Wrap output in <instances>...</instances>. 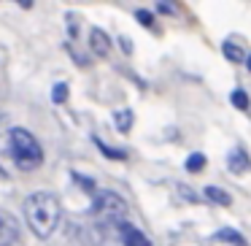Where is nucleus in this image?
<instances>
[{"label":"nucleus","instance_id":"obj_1","mask_svg":"<svg viewBox=\"0 0 251 246\" xmlns=\"http://www.w3.org/2000/svg\"><path fill=\"white\" fill-rule=\"evenodd\" d=\"M25 219H27L30 230H33L38 238H51L54 230L60 227V219H62V206L57 200V195L46 190H38V192H30L25 197Z\"/></svg>","mask_w":251,"mask_h":246},{"label":"nucleus","instance_id":"obj_2","mask_svg":"<svg viewBox=\"0 0 251 246\" xmlns=\"http://www.w3.org/2000/svg\"><path fill=\"white\" fill-rule=\"evenodd\" d=\"M8 152H11V160L19 170H38L41 163H44V149L35 141V136L25 127H11L8 130Z\"/></svg>","mask_w":251,"mask_h":246},{"label":"nucleus","instance_id":"obj_3","mask_svg":"<svg viewBox=\"0 0 251 246\" xmlns=\"http://www.w3.org/2000/svg\"><path fill=\"white\" fill-rule=\"evenodd\" d=\"M89 211H92V217L103 219V222L119 224V222H125V217H127V203H125V197L114 190H98L92 195Z\"/></svg>","mask_w":251,"mask_h":246},{"label":"nucleus","instance_id":"obj_4","mask_svg":"<svg viewBox=\"0 0 251 246\" xmlns=\"http://www.w3.org/2000/svg\"><path fill=\"white\" fill-rule=\"evenodd\" d=\"M116 227H119V238H122V244H125V246H151L149 235L141 233V230H138L135 224H130L127 219H125V222H119Z\"/></svg>","mask_w":251,"mask_h":246},{"label":"nucleus","instance_id":"obj_5","mask_svg":"<svg viewBox=\"0 0 251 246\" xmlns=\"http://www.w3.org/2000/svg\"><path fill=\"white\" fill-rule=\"evenodd\" d=\"M19 241V224L11 214L0 211V246H17Z\"/></svg>","mask_w":251,"mask_h":246},{"label":"nucleus","instance_id":"obj_6","mask_svg":"<svg viewBox=\"0 0 251 246\" xmlns=\"http://www.w3.org/2000/svg\"><path fill=\"white\" fill-rule=\"evenodd\" d=\"M89 49H92L98 57H108V52H111V38H108V33H105V30H100V27H92V30H89Z\"/></svg>","mask_w":251,"mask_h":246},{"label":"nucleus","instance_id":"obj_7","mask_svg":"<svg viewBox=\"0 0 251 246\" xmlns=\"http://www.w3.org/2000/svg\"><path fill=\"white\" fill-rule=\"evenodd\" d=\"M227 168L232 170V173H246V170L251 168V160H249V154L243 152V149H232V152L227 154Z\"/></svg>","mask_w":251,"mask_h":246},{"label":"nucleus","instance_id":"obj_8","mask_svg":"<svg viewBox=\"0 0 251 246\" xmlns=\"http://www.w3.org/2000/svg\"><path fill=\"white\" fill-rule=\"evenodd\" d=\"M213 241H222V244H229V246H249V244H246L243 235H240L238 230H232V227L219 230V233L213 235Z\"/></svg>","mask_w":251,"mask_h":246},{"label":"nucleus","instance_id":"obj_9","mask_svg":"<svg viewBox=\"0 0 251 246\" xmlns=\"http://www.w3.org/2000/svg\"><path fill=\"white\" fill-rule=\"evenodd\" d=\"M132 109H119V111H114V125H116V130L119 133H130V127H132Z\"/></svg>","mask_w":251,"mask_h":246},{"label":"nucleus","instance_id":"obj_10","mask_svg":"<svg viewBox=\"0 0 251 246\" xmlns=\"http://www.w3.org/2000/svg\"><path fill=\"white\" fill-rule=\"evenodd\" d=\"M222 55L227 57L229 62H246V60H249V57H246V52L240 49L238 44H232V41H224V44H222Z\"/></svg>","mask_w":251,"mask_h":246},{"label":"nucleus","instance_id":"obj_11","mask_svg":"<svg viewBox=\"0 0 251 246\" xmlns=\"http://www.w3.org/2000/svg\"><path fill=\"white\" fill-rule=\"evenodd\" d=\"M205 197L211 203H216V206H229V203H232L229 192L227 190H219V187H205Z\"/></svg>","mask_w":251,"mask_h":246},{"label":"nucleus","instance_id":"obj_12","mask_svg":"<svg viewBox=\"0 0 251 246\" xmlns=\"http://www.w3.org/2000/svg\"><path fill=\"white\" fill-rule=\"evenodd\" d=\"M95 146H98L108 160H127V152H125V149H111V146H105V143L100 141V138H95Z\"/></svg>","mask_w":251,"mask_h":246},{"label":"nucleus","instance_id":"obj_13","mask_svg":"<svg viewBox=\"0 0 251 246\" xmlns=\"http://www.w3.org/2000/svg\"><path fill=\"white\" fill-rule=\"evenodd\" d=\"M205 154H200V152H195V154H189V157H186V170H189V173H197V170H202L205 168Z\"/></svg>","mask_w":251,"mask_h":246},{"label":"nucleus","instance_id":"obj_14","mask_svg":"<svg viewBox=\"0 0 251 246\" xmlns=\"http://www.w3.org/2000/svg\"><path fill=\"white\" fill-rule=\"evenodd\" d=\"M229 100H232V106H235V109H240V111H246V109H249V103H251L249 95H246L243 89H235L232 98H229Z\"/></svg>","mask_w":251,"mask_h":246},{"label":"nucleus","instance_id":"obj_15","mask_svg":"<svg viewBox=\"0 0 251 246\" xmlns=\"http://www.w3.org/2000/svg\"><path fill=\"white\" fill-rule=\"evenodd\" d=\"M51 100H54L57 106L65 103V100H68V84H65V82L54 84V89H51Z\"/></svg>","mask_w":251,"mask_h":246},{"label":"nucleus","instance_id":"obj_16","mask_svg":"<svg viewBox=\"0 0 251 246\" xmlns=\"http://www.w3.org/2000/svg\"><path fill=\"white\" fill-rule=\"evenodd\" d=\"M135 17L141 19V22L146 25V27H154V14H151V11H146V8H138Z\"/></svg>","mask_w":251,"mask_h":246},{"label":"nucleus","instance_id":"obj_17","mask_svg":"<svg viewBox=\"0 0 251 246\" xmlns=\"http://www.w3.org/2000/svg\"><path fill=\"white\" fill-rule=\"evenodd\" d=\"M73 179H76V181H78V184H81V187H84V190H89V192H92V195H95V192H98V190H95V181H89V179H84V176H81V173H73Z\"/></svg>","mask_w":251,"mask_h":246},{"label":"nucleus","instance_id":"obj_18","mask_svg":"<svg viewBox=\"0 0 251 246\" xmlns=\"http://www.w3.org/2000/svg\"><path fill=\"white\" fill-rule=\"evenodd\" d=\"M178 192H181V195H184L189 203H200V197H197V195H195V192H192L186 184H181V187H178Z\"/></svg>","mask_w":251,"mask_h":246},{"label":"nucleus","instance_id":"obj_19","mask_svg":"<svg viewBox=\"0 0 251 246\" xmlns=\"http://www.w3.org/2000/svg\"><path fill=\"white\" fill-rule=\"evenodd\" d=\"M119 44H122V49H125V55H130V52H132V46H130V38H119Z\"/></svg>","mask_w":251,"mask_h":246},{"label":"nucleus","instance_id":"obj_20","mask_svg":"<svg viewBox=\"0 0 251 246\" xmlns=\"http://www.w3.org/2000/svg\"><path fill=\"white\" fill-rule=\"evenodd\" d=\"M157 8H159V11H165V14H176L173 6H165V3H162V6H157Z\"/></svg>","mask_w":251,"mask_h":246},{"label":"nucleus","instance_id":"obj_21","mask_svg":"<svg viewBox=\"0 0 251 246\" xmlns=\"http://www.w3.org/2000/svg\"><path fill=\"white\" fill-rule=\"evenodd\" d=\"M246 68H249V71H251V55H249V60H246Z\"/></svg>","mask_w":251,"mask_h":246}]
</instances>
